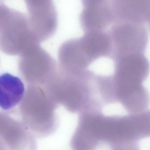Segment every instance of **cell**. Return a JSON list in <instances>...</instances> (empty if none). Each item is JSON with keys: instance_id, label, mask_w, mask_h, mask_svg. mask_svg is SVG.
Wrapping results in <instances>:
<instances>
[{"instance_id": "cell-1", "label": "cell", "mask_w": 150, "mask_h": 150, "mask_svg": "<svg viewBox=\"0 0 150 150\" xmlns=\"http://www.w3.org/2000/svg\"><path fill=\"white\" fill-rule=\"evenodd\" d=\"M97 75L89 69L77 73L57 71L48 82L49 96L72 113L102 111L104 106L98 92Z\"/></svg>"}, {"instance_id": "cell-2", "label": "cell", "mask_w": 150, "mask_h": 150, "mask_svg": "<svg viewBox=\"0 0 150 150\" xmlns=\"http://www.w3.org/2000/svg\"><path fill=\"white\" fill-rule=\"evenodd\" d=\"M150 135L149 110L127 115H109L104 142L110 145L119 143L139 142Z\"/></svg>"}, {"instance_id": "cell-3", "label": "cell", "mask_w": 150, "mask_h": 150, "mask_svg": "<svg viewBox=\"0 0 150 150\" xmlns=\"http://www.w3.org/2000/svg\"><path fill=\"white\" fill-rule=\"evenodd\" d=\"M149 25L129 22L112 25L108 31L112 42L110 59L132 53L145 54L149 40Z\"/></svg>"}, {"instance_id": "cell-4", "label": "cell", "mask_w": 150, "mask_h": 150, "mask_svg": "<svg viewBox=\"0 0 150 150\" xmlns=\"http://www.w3.org/2000/svg\"><path fill=\"white\" fill-rule=\"evenodd\" d=\"M28 11L30 29L37 38L45 40L53 36L58 26V16L53 0H24Z\"/></svg>"}, {"instance_id": "cell-5", "label": "cell", "mask_w": 150, "mask_h": 150, "mask_svg": "<svg viewBox=\"0 0 150 150\" xmlns=\"http://www.w3.org/2000/svg\"><path fill=\"white\" fill-rule=\"evenodd\" d=\"M113 62V76L121 83L133 85L143 84L149 74V62L144 54L121 55Z\"/></svg>"}, {"instance_id": "cell-6", "label": "cell", "mask_w": 150, "mask_h": 150, "mask_svg": "<svg viewBox=\"0 0 150 150\" xmlns=\"http://www.w3.org/2000/svg\"><path fill=\"white\" fill-rule=\"evenodd\" d=\"M101 110H89L78 114V123L70 144L73 150H95L101 142L99 114Z\"/></svg>"}, {"instance_id": "cell-7", "label": "cell", "mask_w": 150, "mask_h": 150, "mask_svg": "<svg viewBox=\"0 0 150 150\" xmlns=\"http://www.w3.org/2000/svg\"><path fill=\"white\" fill-rule=\"evenodd\" d=\"M114 23L129 22L149 25L150 0H109Z\"/></svg>"}, {"instance_id": "cell-8", "label": "cell", "mask_w": 150, "mask_h": 150, "mask_svg": "<svg viewBox=\"0 0 150 150\" xmlns=\"http://www.w3.org/2000/svg\"><path fill=\"white\" fill-rule=\"evenodd\" d=\"M7 150H37L36 137L22 122L9 116L0 128Z\"/></svg>"}, {"instance_id": "cell-9", "label": "cell", "mask_w": 150, "mask_h": 150, "mask_svg": "<svg viewBox=\"0 0 150 150\" xmlns=\"http://www.w3.org/2000/svg\"><path fill=\"white\" fill-rule=\"evenodd\" d=\"M80 15V24L85 32L105 30L114 21L109 0L92 3L83 6Z\"/></svg>"}, {"instance_id": "cell-10", "label": "cell", "mask_w": 150, "mask_h": 150, "mask_svg": "<svg viewBox=\"0 0 150 150\" xmlns=\"http://www.w3.org/2000/svg\"><path fill=\"white\" fill-rule=\"evenodd\" d=\"M78 40L83 51L92 63L100 58H110L112 42L108 31L86 32Z\"/></svg>"}, {"instance_id": "cell-11", "label": "cell", "mask_w": 150, "mask_h": 150, "mask_svg": "<svg viewBox=\"0 0 150 150\" xmlns=\"http://www.w3.org/2000/svg\"><path fill=\"white\" fill-rule=\"evenodd\" d=\"M25 86L20 78L5 73L0 75V108L9 110L23 99Z\"/></svg>"}, {"instance_id": "cell-12", "label": "cell", "mask_w": 150, "mask_h": 150, "mask_svg": "<svg viewBox=\"0 0 150 150\" xmlns=\"http://www.w3.org/2000/svg\"><path fill=\"white\" fill-rule=\"evenodd\" d=\"M0 150H7L5 144L1 138H0Z\"/></svg>"}, {"instance_id": "cell-13", "label": "cell", "mask_w": 150, "mask_h": 150, "mask_svg": "<svg viewBox=\"0 0 150 150\" xmlns=\"http://www.w3.org/2000/svg\"><path fill=\"white\" fill-rule=\"evenodd\" d=\"M4 1V0H0V1Z\"/></svg>"}]
</instances>
